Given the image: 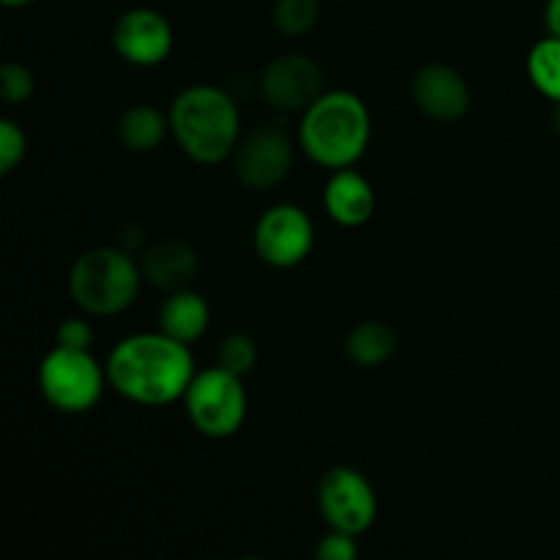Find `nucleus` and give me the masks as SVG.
<instances>
[{"label": "nucleus", "mask_w": 560, "mask_h": 560, "mask_svg": "<svg viewBox=\"0 0 560 560\" xmlns=\"http://www.w3.org/2000/svg\"><path fill=\"white\" fill-rule=\"evenodd\" d=\"M323 93V69L310 55H279L262 69L260 96L277 113H304Z\"/></svg>", "instance_id": "9d476101"}, {"label": "nucleus", "mask_w": 560, "mask_h": 560, "mask_svg": "<svg viewBox=\"0 0 560 560\" xmlns=\"http://www.w3.org/2000/svg\"><path fill=\"white\" fill-rule=\"evenodd\" d=\"M233 170L252 191H266L282 184L295 164V142L282 126H260L238 140L233 151Z\"/></svg>", "instance_id": "1a4fd4ad"}, {"label": "nucleus", "mask_w": 560, "mask_h": 560, "mask_svg": "<svg viewBox=\"0 0 560 560\" xmlns=\"http://www.w3.org/2000/svg\"><path fill=\"white\" fill-rule=\"evenodd\" d=\"M372 140V115L350 91H323L304 109L299 145L317 167L345 170L361 162Z\"/></svg>", "instance_id": "f03ea898"}, {"label": "nucleus", "mask_w": 560, "mask_h": 560, "mask_svg": "<svg viewBox=\"0 0 560 560\" xmlns=\"http://www.w3.org/2000/svg\"><path fill=\"white\" fill-rule=\"evenodd\" d=\"M142 282V268L131 252L120 246H96L71 266L69 293L85 315L113 317L135 304Z\"/></svg>", "instance_id": "20e7f679"}, {"label": "nucleus", "mask_w": 560, "mask_h": 560, "mask_svg": "<svg viewBox=\"0 0 560 560\" xmlns=\"http://www.w3.org/2000/svg\"><path fill=\"white\" fill-rule=\"evenodd\" d=\"M252 244L266 266L293 268L310 257L315 246V224L301 206L277 202L257 219Z\"/></svg>", "instance_id": "6e6552de"}, {"label": "nucleus", "mask_w": 560, "mask_h": 560, "mask_svg": "<svg viewBox=\"0 0 560 560\" xmlns=\"http://www.w3.org/2000/svg\"><path fill=\"white\" fill-rule=\"evenodd\" d=\"M545 25L547 31H550V36L560 38V0H547Z\"/></svg>", "instance_id": "393cba45"}, {"label": "nucleus", "mask_w": 560, "mask_h": 560, "mask_svg": "<svg viewBox=\"0 0 560 560\" xmlns=\"http://www.w3.org/2000/svg\"><path fill=\"white\" fill-rule=\"evenodd\" d=\"M170 131L180 151L197 164H219L233 156L241 140L235 98L217 85H191L173 98Z\"/></svg>", "instance_id": "7ed1b4c3"}, {"label": "nucleus", "mask_w": 560, "mask_h": 560, "mask_svg": "<svg viewBox=\"0 0 560 560\" xmlns=\"http://www.w3.org/2000/svg\"><path fill=\"white\" fill-rule=\"evenodd\" d=\"M184 405L191 427L211 441L233 438L249 413L244 377L233 375L219 364L197 372L195 381L186 388Z\"/></svg>", "instance_id": "423d86ee"}, {"label": "nucleus", "mask_w": 560, "mask_h": 560, "mask_svg": "<svg viewBox=\"0 0 560 560\" xmlns=\"http://www.w3.org/2000/svg\"><path fill=\"white\" fill-rule=\"evenodd\" d=\"M317 509L328 528L361 536L377 520L375 487L350 465L328 468L317 485Z\"/></svg>", "instance_id": "0eeeda50"}, {"label": "nucleus", "mask_w": 560, "mask_h": 560, "mask_svg": "<svg viewBox=\"0 0 560 560\" xmlns=\"http://www.w3.org/2000/svg\"><path fill=\"white\" fill-rule=\"evenodd\" d=\"M93 342V328L85 317H66L55 328V345H63V348H80L88 350Z\"/></svg>", "instance_id": "b1692460"}, {"label": "nucleus", "mask_w": 560, "mask_h": 560, "mask_svg": "<svg viewBox=\"0 0 560 560\" xmlns=\"http://www.w3.org/2000/svg\"><path fill=\"white\" fill-rule=\"evenodd\" d=\"M317 560H355L359 558V545H355L353 534H345V530H328L315 547Z\"/></svg>", "instance_id": "5701e85b"}, {"label": "nucleus", "mask_w": 560, "mask_h": 560, "mask_svg": "<svg viewBox=\"0 0 560 560\" xmlns=\"http://www.w3.org/2000/svg\"><path fill=\"white\" fill-rule=\"evenodd\" d=\"M107 383V366L98 364L91 350L55 345L38 364V392L66 416H82L96 408Z\"/></svg>", "instance_id": "39448f33"}, {"label": "nucleus", "mask_w": 560, "mask_h": 560, "mask_svg": "<svg viewBox=\"0 0 560 560\" xmlns=\"http://www.w3.org/2000/svg\"><path fill=\"white\" fill-rule=\"evenodd\" d=\"M397 331L381 320H361L345 337V355L361 370L383 366L397 353Z\"/></svg>", "instance_id": "dca6fc26"}, {"label": "nucleus", "mask_w": 560, "mask_h": 560, "mask_svg": "<svg viewBox=\"0 0 560 560\" xmlns=\"http://www.w3.org/2000/svg\"><path fill=\"white\" fill-rule=\"evenodd\" d=\"M3 5H9V9H22V5H31L33 0H0Z\"/></svg>", "instance_id": "a878e982"}, {"label": "nucleus", "mask_w": 560, "mask_h": 560, "mask_svg": "<svg viewBox=\"0 0 560 560\" xmlns=\"http://www.w3.org/2000/svg\"><path fill=\"white\" fill-rule=\"evenodd\" d=\"M413 102L427 118L454 124L470 109V88L457 69L446 63H427L413 77Z\"/></svg>", "instance_id": "f8f14e48"}, {"label": "nucleus", "mask_w": 560, "mask_h": 560, "mask_svg": "<svg viewBox=\"0 0 560 560\" xmlns=\"http://www.w3.org/2000/svg\"><path fill=\"white\" fill-rule=\"evenodd\" d=\"M528 77L536 91L560 102V38L547 36L528 52Z\"/></svg>", "instance_id": "a211bd4d"}, {"label": "nucleus", "mask_w": 560, "mask_h": 560, "mask_svg": "<svg viewBox=\"0 0 560 560\" xmlns=\"http://www.w3.org/2000/svg\"><path fill=\"white\" fill-rule=\"evenodd\" d=\"M36 91V80H33V71L22 63H3L0 69V93H3V102L9 107H20Z\"/></svg>", "instance_id": "412c9836"}, {"label": "nucleus", "mask_w": 560, "mask_h": 560, "mask_svg": "<svg viewBox=\"0 0 560 560\" xmlns=\"http://www.w3.org/2000/svg\"><path fill=\"white\" fill-rule=\"evenodd\" d=\"M377 197L370 180L353 167L334 170L323 189V208L339 228H364L375 217Z\"/></svg>", "instance_id": "ddd939ff"}, {"label": "nucleus", "mask_w": 560, "mask_h": 560, "mask_svg": "<svg viewBox=\"0 0 560 560\" xmlns=\"http://www.w3.org/2000/svg\"><path fill=\"white\" fill-rule=\"evenodd\" d=\"M320 14V0H277L273 3V25L282 36L299 38L315 27Z\"/></svg>", "instance_id": "6ab92c4d"}, {"label": "nucleus", "mask_w": 560, "mask_h": 560, "mask_svg": "<svg viewBox=\"0 0 560 560\" xmlns=\"http://www.w3.org/2000/svg\"><path fill=\"white\" fill-rule=\"evenodd\" d=\"M140 268L142 279L148 284L175 293V290L189 288L191 279L197 277L200 260H197V252L186 241L170 238L148 246L140 257Z\"/></svg>", "instance_id": "4468645a"}, {"label": "nucleus", "mask_w": 560, "mask_h": 560, "mask_svg": "<svg viewBox=\"0 0 560 560\" xmlns=\"http://www.w3.org/2000/svg\"><path fill=\"white\" fill-rule=\"evenodd\" d=\"M189 348L191 345L178 342L164 331L131 334L109 353V386L142 408H164L184 399L197 375Z\"/></svg>", "instance_id": "f257e3e1"}, {"label": "nucleus", "mask_w": 560, "mask_h": 560, "mask_svg": "<svg viewBox=\"0 0 560 560\" xmlns=\"http://www.w3.org/2000/svg\"><path fill=\"white\" fill-rule=\"evenodd\" d=\"M556 129L560 131V102H556Z\"/></svg>", "instance_id": "bb28decb"}, {"label": "nucleus", "mask_w": 560, "mask_h": 560, "mask_svg": "<svg viewBox=\"0 0 560 560\" xmlns=\"http://www.w3.org/2000/svg\"><path fill=\"white\" fill-rule=\"evenodd\" d=\"M257 361V342L244 331H235L224 337V342L217 350V364L224 366L233 375L244 377L246 372L255 370Z\"/></svg>", "instance_id": "aec40b11"}, {"label": "nucleus", "mask_w": 560, "mask_h": 560, "mask_svg": "<svg viewBox=\"0 0 560 560\" xmlns=\"http://www.w3.org/2000/svg\"><path fill=\"white\" fill-rule=\"evenodd\" d=\"M175 33L167 16L159 14L156 9L137 5V9L124 11L113 27V47L126 63L151 69V66L164 63L173 52Z\"/></svg>", "instance_id": "9b49d317"}, {"label": "nucleus", "mask_w": 560, "mask_h": 560, "mask_svg": "<svg viewBox=\"0 0 560 560\" xmlns=\"http://www.w3.org/2000/svg\"><path fill=\"white\" fill-rule=\"evenodd\" d=\"M27 137L25 131L16 126V120L3 118L0 120V175L14 173L16 164L25 159Z\"/></svg>", "instance_id": "4be33fe9"}, {"label": "nucleus", "mask_w": 560, "mask_h": 560, "mask_svg": "<svg viewBox=\"0 0 560 560\" xmlns=\"http://www.w3.org/2000/svg\"><path fill=\"white\" fill-rule=\"evenodd\" d=\"M208 326H211V306L189 288L170 293L159 312V331L184 345H195L197 339L206 337Z\"/></svg>", "instance_id": "2eb2a0df"}, {"label": "nucleus", "mask_w": 560, "mask_h": 560, "mask_svg": "<svg viewBox=\"0 0 560 560\" xmlns=\"http://www.w3.org/2000/svg\"><path fill=\"white\" fill-rule=\"evenodd\" d=\"M170 131V115L151 104H131L118 120L120 145L131 153H151L164 142Z\"/></svg>", "instance_id": "f3484780"}]
</instances>
